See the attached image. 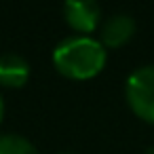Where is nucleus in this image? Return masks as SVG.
<instances>
[{"instance_id":"39448f33","label":"nucleus","mask_w":154,"mask_h":154,"mask_svg":"<svg viewBox=\"0 0 154 154\" xmlns=\"http://www.w3.org/2000/svg\"><path fill=\"white\" fill-rule=\"evenodd\" d=\"M30 78V63L19 53L0 55V87H23Z\"/></svg>"},{"instance_id":"20e7f679","label":"nucleus","mask_w":154,"mask_h":154,"mask_svg":"<svg viewBox=\"0 0 154 154\" xmlns=\"http://www.w3.org/2000/svg\"><path fill=\"white\" fill-rule=\"evenodd\" d=\"M135 19L129 13H114L110 17H106L99 26V42L103 47L116 49L122 47L133 34H135Z\"/></svg>"},{"instance_id":"1a4fd4ad","label":"nucleus","mask_w":154,"mask_h":154,"mask_svg":"<svg viewBox=\"0 0 154 154\" xmlns=\"http://www.w3.org/2000/svg\"><path fill=\"white\" fill-rule=\"evenodd\" d=\"M59 154H72V152H59Z\"/></svg>"},{"instance_id":"6e6552de","label":"nucleus","mask_w":154,"mask_h":154,"mask_svg":"<svg viewBox=\"0 0 154 154\" xmlns=\"http://www.w3.org/2000/svg\"><path fill=\"white\" fill-rule=\"evenodd\" d=\"M146 154H154V146H150V148L146 150Z\"/></svg>"},{"instance_id":"0eeeda50","label":"nucleus","mask_w":154,"mask_h":154,"mask_svg":"<svg viewBox=\"0 0 154 154\" xmlns=\"http://www.w3.org/2000/svg\"><path fill=\"white\" fill-rule=\"evenodd\" d=\"M5 116V101H2V95H0V120Z\"/></svg>"},{"instance_id":"f257e3e1","label":"nucleus","mask_w":154,"mask_h":154,"mask_svg":"<svg viewBox=\"0 0 154 154\" xmlns=\"http://www.w3.org/2000/svg\"><path fill=\"white\" fill-rule=\"evenodd\" d=\"M106 59L108 51L99 42V38L85 34L66 36L53 49V66L59 74L74 80H87L97 76L103 70Z\"/></svg>"},{"instance_id":"f03ea898","label":"nucleus","mask_w":154,"mask_h":154,"mask_svg":"<svg viewBox=\"0 0 154 154\" xmlns=\"http://www.w3.org/2000/svg\"><path fill=\"white\" fill-rule=\"evenodd\" d=\"M125 97L139 118L154 122V63L141 66L129 74L125 82Z\"/></svg>"},{"instance_id":"423d86ee","label":"nucleus","mask_w":154,"mask_h":154,"mask_svg":"<svg viewBox=\"0 0 154 154\" xmlns=\"http://www.w3.org/2000/svg\"><path fill=\"white\" fill-rule=\"evenodd\" d=\"M0 154H38V150L19 133H0Z\"/></svg>"},{"instance_id":"7ed1b4c3","label":"nucleus","mask_w":154,"mask_h":154,"mask_svg":"<svg viewBox=\"0 0 154 154\" xmlns=\"http://www.w3.org/2000/svg\"><path fill=\"white\" fill-rule=\"evenodd\" d=\"M63 17L72 30L89 36L101 21V7L95 0H68L63 2Z\"/></svg>"}]
</instances>
